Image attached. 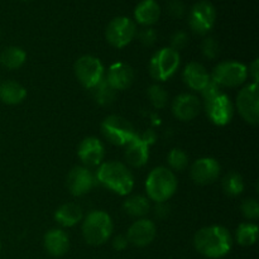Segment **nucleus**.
I'll list each match as a JSON object with an SVG mask.
<instances>
[{"instance_id": "2eb2a0df", "label": "nucleus", "mask_w": 259, "mask_h": 259, "mask_svg": "<svg viewBox=\"0 0 259 259\" xmlns=\"http://www.w3.org/2000/svg\"><path fill=\"white\" fill-rule=\"evenodd\" d=\"M219 162L211 157H204L194 162L190 169V175L195 184L197 185H210L214 184L220 175Z\"/></svg>"}, {"instance_id": "c85d7f7f", "label": "nucleus", "mask_w": 259, "mask_h": 259, "mask_svg": "<svg viewBox=\"0 0 259 259\" xmlns=\"http://www.w3.org/2000/svg\"><path fill=\"white\" fill-rule=\"evenodd\" d=\"M91 90L94 91L95 100L101 105H109L115 99V90L106 82L105 78Z\"/></svg>"}, {"instance_id": "b1692460", "label": "nucleus", "mask_w": 259, "mask_h": 259, "mask_svg": "<svg viewBox=\"0 0 259 259\" xmlns=\"http://www.w3.org/2000/svg\"><path fill=\"white\" fill-rule=\"evenodd\" d=\"M27 96V90L24 86L15 81H4L0 85V100L8 105L20 104Z\"/></svg>"}, {"instance_id": "412c9836", "label": "nucleus", "mask_w": 259, "mask_h": 259, "mask_svg": "<svg viewBox=\"0 0 259 259\" xmlns=\"http://www.w3.org/2000/svg\"><path fill=\"white\" fill-rule=\"evenodd\" d=\"M184 82L194 91H201L210 82V75L206 68L199 62H190L182 73Z\"/></svg>"}, {"instance_id": "9d476101", "label": "nucleus", "mask_w": 259, "mask_h": 259, "mask_svg": "<svg viewBox=\"0 0 259 259\" xmlns=\"http://www.w3.org/2000/svg\"><path fill=\"white\" fill-rule=\"evenodd\" d=\"M137 35L136 23L128 17H116L108 24L105 38L110 46L115 48H124Z\"/></svg>"}, {"instance_id": "f704fd0d", "label": "nucleus", "mask_w": 259, "mask_h": 259, "mask_svg": "<svg viewBox=\"0 0 259 259\" xmlns=\"http://www.w3.org/2000/svg\"><path fill=\"white\" fill-rule=\"evenodd\" d=\"M138 37L144 46H152L157 39V32L153 28H146L142 32H139Z\"/></svg>"}, {"instance_id": "a211bd4d", "label": "nucleus", "mask_w": 259, "mask_h": 259, "mask_svg": "<svg viewBox=\"0 0 259 259\" xmlns=\"http://www.w3.org/2000/svg\"><path fill=\"white\" fill-rule=\"evenodd\" d=\"M77 156L85 166H99L105 156V147L96 137H88L78 146Z\"/></svg>"}, {"instance_id": "f257e3e1", "label": "nucleus", "mask_w": 259, "mask_h": 259, "mask_svg": "<svg viewBox=\"0 0 259 259\" xmlns=\"http://www.w3.org/2000/svg\"><path fill=\"white\" fill-rule=\"evenodd\" d=\"M195 249L204 257L219 259L232 250L233 237L229 230L220 225L200 229L194 237Z\"/></svg>"}, {"instance_id": "cd10ccee", "label": "nucleus", "mask_w": 259, "mask_h": 259, "mask_svg": "<svg viewBox=\"0 0 259 259\" xmlns=\"http://www.w3.org/2000/svg\"><path fill=\"white\" fill-rule=\"evenodd\" d=\"M223 190L228 196H239L244 191V180L238 172H229L223 179Z\"/></svg>"}, {"instance_id": "dca6fc26", "label": "nucleus", "mask_w": 259, "mask_h": 259, "mask_svg": "<svg viewBox=\"0 0 259 259\" xmlns=\"http://www.w3.org/2000/svg\"><path fill=\"white\" fill-rule=\"evenodd\" d=\"M157 228L152 220L139 219L131 225L126 233V238L131 244L136 247H147L154 240Z\"/></svg>"}, {"instance_id": "f03ea898", "label": "nucleus", "mask_w": 259, "mask_h": 259, "mask_svg": "<svg viewBox=\"0 0 259 259\" xmlns=\"http://www.w3.org/2000/svg\"><path fill=\"white\" fill-rule=\"evenodd\" d=\"M201 94L205 110L211 123L219 126L229 124L234 115V105L229 96L220 90V86L210 78V82L202 89Z\"/></svg>"}, {"instance_id": "4be33fe9", "label": "nucleus", "mask_w": 259, "mask_h": 259, "mask_svg": "<svg viewBox=\"0 0 259 259\" xmlns=\"http://www.w3.org/2000/svg\"><path fill=\"white\" fill-rule=\"evenodd\" d=\"M161 8L156 0H142L134 9V18L142 25H152L158 22Z\"/></svg>"}, {"instance_id": "0eeeda50", "label": "nucleus", "mask_w": 259, "mask_h": 259, "mask_svg": "<svg viewBox=\"0 0 259 259\" xmlns=\"http://www.w3.org/2000/svg\"><path fill=\"white\" fill-rule=\"evenodd\" d=\"M101 133L114 146H126L136 137L137 132L128 119L109 115L101 123Z\"/></svg>"}, {"instance_id": "aec40b11", "label": "nucleus", "mask_w": 259, "mask_h": 259, "mask_svg": "<svg viewBox=\"0 0 259 259\" xmlns=\"http://www.w3.org/2000/svg\"><path fill=\"white\" fill-rule=\"evenodd\" d=\"M46 252L52 257H62L70 249V238L62 229H51L43 239Z\"/></svg>"}, {"instance_id": "7c9ffc66", "label": "nucleus", "mask_w": 259, "mask_h": 259, "mask_svg": "<svg viewBox=\"0 0 259 259\" xmlns=\"http://www.w3.org/2000/svg\"><path fill=\"white\" fill-rule=\"evenodd\" d=\"M147 95H148L151 104L156 109H163L168 103V94L161 85L149 86Z\"/></svg>"}, {"instance_id": "423d86ee", "label": "nucleus", "mask_w": 259, "mask_h": 259, "mask_svg": "<svg viewBox=\"0 0 259 259\" xmlns=\"http://www.w3.org/2000/svg\"><path fill=\"white\" fill-rule=\"evenodd\" d=\"M181 57L177 51L171 47H164L157 51L149 61V73L157 81H166L171 78L179 70Z\"/></svg>"}, {"instance_id": "473e14b6", "label": "nucleus", "mask_w": 259, "mask_h": 259, "mask_svg": "<svg viewBox=\"0 0 259 259\" xmlns=\"http://www.w3.org/2000/svg\"><path fill=\"white\" fill-rule=\"evenodd\" d=\"M201 50L202 53H204L205 57L210 58V60H214L219 56L220 53V46L219 43L215 40V38H205L204 42L201 45Z\"/></svg>"}, {"instance_id": "6e6552de", "label": "nucleus", "mask_w": 259, "mask_h": 259, "mask_svg": "<svg viewBox=\"0 0 259 259\" xmlns=\"http://www.w3.org/2000/svg\"><path fill=\"white\" fill-rule=\"evenodd\" d=\"M210 78L220 88H238L247 81L248 67L235 61H225L215 66Z\"/></svg>"}, {"instance_id": "e433bc0d", "label": "nucleus", "mask_w": 259, "mask_h": 259, "mask_svg": "<svg viewBox=\"0 0 259 259\" xmlns=\"http://www.w3.org/2000/svg\"><path fill=\"white\" fill-rule=\"evenodd\" d=\"M128 244L129 242L126 235H116V237L113 239V248L115 250H118V252L126 249Z\"/></svg>"}, {"instance_id": "5701e85b", "label": "nucleus", "mask_w": 259, "mask_h": 259, "mask_svg": "<svg viewBox=\"0 0 259 259\" xmlns=\"http://www.w3.org/2000/svg\"><path fill=\"white\" fill-rule=\"evenodd\" d=\"M82 209L80 205L73 204V202H67L63 204L56 210L55 212V219L61 227L71 228L75 227L76 224L82 220Z\"/></svg>"}, {"instance_id": "bb28decb", "label": "nucleus", "mask_w": 259, "mask_h": 259, "mask_svg": "<svg viewBox=\"0 0 259 259\" xmlns=\"http://www.w3.org/2000/svg\"><path fill=\"white\" fill-rule=\"evenodd\" d=\"M235 239L243 247H250L255 244L258 239V227L253 223H243L235 232Z\"/></svg>"}, {"instance_id": "9b49d317", "label": "nucleus", "mask_w": 259, "mask_h": 259, "mask_svg": "<svg viewBox=\"0 0 259 259\" xmlns=\"http://www.w3.org/2000/svg\"><path fill=\"white\" fill-rule=\"evenodd\" d=\"M217 19L215 7L207 0H200L191 8L189 14V25L196 34L205 35L212 29Z\"/></svg>"}, {"instance_id": "393cba45", "label": "nucleus", "mask_w": 259, "mask_h": 259, "mask_svg": "<svg viewBox=\"0 0 259 259\" xmlns=\"http://www.w3.org/2000/svg\"><path fill=\"white\" fill-rule=\"evenodd\" d=\"M27 60V53L20 47H7L0 53V63L8 70H17L22 67Z\"/></svg>"}, {"instance_id": "c9c22d12", "label": "nucleus", "mask_w": 259, "mask_h": 259, "mask_svg": "<svg viewBox=\"0 0 259 259\" xmlns=\"http://www.w3.org/2000/svg\"><path fill=\"white\" fill-rule=\"evenodd\" d=\"M167 10L172 17H182V14L185 13V5L181 0H171L167 4Z\"/></svg>"}, {"instance_id": "ddd939ff", "label": "nucleus", "mask_w": 259, "mask_h": 259, "mask_svg": "<svg viewBox=\"0 0 259 259\" xmlns=\"http://www.w3.org/2000/svg\"><path fill=\"white\" fill-rule=\"evenodd\" d=\"M156 134L147 131L144 134H136L133 139L125 146V159L132 167H143L149 158V146L154 143Z\"/></svg>"}, {"instance_id": "1a4fd4ad", "label": "nucleus", "mask_w": 259, "mask_h": 259, "mask_svg": "<svg viewBox=\"0 0 259 259\" xmlns=\"http://www.w3.org/2000/svg\"><path fill=\"white\" fill-rule=\"evenodd\" d=\"M73 71L78 82L90 90L100 83L105 75V68L101 61L91 55H85L78 58L73 66Z\"/></svg>"}, {"instance_id": "f3484780", "label": "nucleus", "mask_w": 259, "mask_h": 259, "mask_svg": "<svg viewBox=\"0 0 259 259\" xmlns=\"http://www.w3.org/2000/svg\"><path fill=\"white\" fill-rule=\"evenodd\" d=\"M201 111V101L192 94H181L172 103V113L181 121H190Z\"/></svg>"}, {"instance_id": "72a5a7b5", "label": "nucleus", "mask_w": 259, "mask_h": 259, "mask_svg": "<svg viewBox=\"0 0 259 259\" xmlns=\"http://www.w3.org/2000/svg\"><path fill=\"white\" fill-rule=\"evenodd\" d=\"M187 42H189L187 34L185 32H181V30H180V32H176L174 35H172V40H171L172 47L171 48L179 52L181 48H184L185 46L187 45Z\"/></svg>"}, {"instance_id": "7ed1b4c3", "label": "nucleus", "mask_w": 259, "mask_h": 259, "mask_svg": "<svg viewBox=\"0 0 259 259\" xmlns=\"http://www.w3.org/2000/svg\"><path fill=\"white\" fill-rule=\"evenodd\" d=\"M96 180L120 196L129 195L134 187L133 175L121 162L110 161L101 164L96 172Z\"/></svg>"}, {"instance_id": "f8f14e48", "label": "nucleus", "mask_w": 259, "mask_h": 259, "mask_svg": "<svg viewBox=\"0 0 259 259\" xmlns=\"http://www.w3.org/2000/svg\"><path fill=\"white\" fill-rule=\"evenodd\" d=\"M237 109L240 116L248 124L257 125L259 123V88L253 82L244 86L237 96Z\"/></svg>"}, {"instance_id": "39448f33", "label": "nucleus", "mask_w": 259, "mask_h": 259, "mask_svg": "<svg viewBox=\"0 0 259 259\" xmlns=\"http://www.w3.org/2000/svg\"><path fill=\"white\" fill-rule=\"evenodd\" d=\"M113 229L114 224L110 215L103 210H94L83 220V239L88 244L98 247L108 242L113 234Z\"/></svg>"}, {"instance_id": "2f4dec72", "label": "nucleus", "mask_w": 259, "mask_h": 259, "mask_svg": "<svg viewBox=\"0 0 259 259\" xmlns=\"http://www.w3.org/2000/svg\"><path fill=\"white\" fill-rule=\"evenodd\" d=\"M242 212L245 219L257 220L259 218V204L255 199H247L242 204Z\"/></svg>"}, {"instance_id": "20e7f679", "label": "nucleus", "mask_w": 259, "mask_h": 259, "mask_svg": "<svg viewBox=\"0 0 259 259\" xmlns=\"http://www.w3.org/2000/svg\"><path fill=\"white\" fill-rule=\"evenodd\" d=\"M177 190V179L167 167H156L149 172L146 180V191L149 199L162 204L171 199Z\"/></svg>"}, {"instance_id": "c756f323", "label": "nucleus", "mask_w": 259, "mask_h": 259, "mask_svg": "<svg viewBox=\"0 0 259 259\" xmlns=\"http://www.w3.org/2000/svg\"><path fill=\"white\" fill-rule=\"evenodd\" d=\"M167 162H168V166L172 169L181 172L189 166V156L182 149L174 148L169 151L168 156H167Z\"/></svg>"}, {"instance_id": "a878e982", "label": "nucleus", "mask_w": 259, "mask_h": 259, "mask_svg": "<svg viewBox=\"0 0 259 259\" xmlns=\"http://www.w3.org/2000/svg\"><path fill=\"white\" fill-rule=\"evenodd\" d=\"M124 211L133 218H143L151 210V204L146 196L142 195H134L128 197L123 204Z\"/></svg>"}, {"instance_id": "4468645a", "label": "nucleus", "mask_w": 259, "mask_h": 259, "mask_svg": "<svg viewBox=\"0 0 259 259\" xmlns=\"http://www.w3.org/2000/svg\"><path fill=\"white\" fill-rule=\"evenodd\" d=\"M96 176L83 166L73 167L67 176V187L73 196H82L95 187Z\"/></svg>"}, {"instance_id": "4c0bfd02", "label": "nucleus", "mask_w": 259, "mask_h": 259, "mask_svg": "<svg viewBox=\"0 0 259 259\" xmlns=\"http://www.w3.org/2000/svg\"><path fill=\"white\" fill-rule=\"evenodd\" d=\"M258 68H259V61L254 60V62L249 66V71H248V73L252 75L253 80H254L255 83H258V71H259Z\"/></svg>"}, {"instance_id": "58836bf2", "label": "nucleus", "mask_w": 259, "mask_h": 259, "mask_svg": "<svg viewBox=\"0 0 259 259\" xmlns=\"http://www.w3.org/2000/svg\"><path fill=\"white\" fill-rule=\"evenodd\" d=\"M0 250H2V242H0Z\"/></svg>"}, {"instance_id": "6ab92c4d", "label": "nucleus", "mask_w": 259, "mask_h": 259, "mask_svg": "<svg viewBox=\"0 0 259 259\" xmlns=\"http://www.w3.org/2000/svg\"><path fill=\"white\" fill-rule=\"evenodd\" d=\"M106 82L114 90H125L133 83L134 71L129 65L124 62H115L109 67Z\"/></svg>"}]
</instances>
